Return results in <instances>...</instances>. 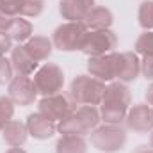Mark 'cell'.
Wrapping results in <instances>:
<instances>
[{"mask_svg": "<svg viewBox=\"0 0 153 153\" xmlns=\"http://www.w3.org/2000/svg\"><path fill=\"white\" fill-rule=\"evenodd\" d=\"M130 102H132V94L125 82H112L105 85L100 117L109 125H121V121H125L126 117Z\"/></svg>", "mask_w": 153, "mask_h": 153, "instance_id": "obj_1", "label": "cell"}, {"mask_svg": "<svg viewBox=\"0 0 153 153\" xmlns=\"http://www.w3.org/2000/svg\"><path fill=\"white\" fill-rule=\"evenodd\" d=\"M43 7H45V0H23L20 16L36 18V16H39L43 13Z\"/></svg>", "mask_w": 153, "mask_h": 153, "instance_id": "obj_23", "label": "cell"}, {"mask_svg": "<svg viewBox=\"0 0 153 153\" xmlns=\"http://www.w3.org/2000/svg\"><path fill=\"white\" fill-rule=\"evenodd\" d=\"M135 153H153V148H148V146H141Z\"/></svg>", "mask_w": 153, "mask_h": 153, "instance_id": "obj_31", "label": "cell"}, {"mask_svg": "<svg viewBox=\"0 0 153 153\" xmlns=\"http://www.w3.org/2000/svg\"><path fill=\"white\" fill-rule=\"evenodd\" d=\"M85 152H87V143L82 135H62L55 144V153H85Z\"/></svg>", "mask_w": 153, "mask_h": 153, "instance_id": "obj_19", "label": "cell"}, {"mask_svg": "<svg viewBox=\"0 0 153 153\" xmlns=\"http://www.w3.org/2000/svg\"><path fill=\"white\" fill-rule=\"evenodd\" d=\"M13 114H14V102L9 96H0V132L13 119Z\"/></svg>", "mask_w": 153, "mask_h": 153, "instance_id": "obj_22", "label": "cell"}, {"mask_svg": "<svg viewBox=\"0 0 153 153\" xmlns=\"http://www.w3.org/2000/svg\"><path fill=\"white\" fill-rule=\"evenodd\" d=\"M112 22L114 16L107 7H93L82 20V23L91 30H105L112 25Z\"/></svg>", "mask_w": 153, "mask_h": 153, "instance_id": "obj_16", "label": "cell"}, {"mask_svg": "<svg viewBox=\"0 0 153 153\" xmlns=\"http://www.w3.org/2000/svg\"><path fill=\"white\" fill-rule=\"evenodd\" d=\"M2 135H4V141H5L11 148H20V146L25 144L27 135H29V130H27V125H25V123L16 121V119H11V121L4 126Z\"/></svg>", "mask_w": 153, "mask_h": 153, "instance_id": "obj_17", "label": "cell"}, {"mask_svg": "<svg viewBox=\"0 0 153 153\" xmlns=\"http://www.w3.org/2000/svg\"><path fill=\"white\" fill-rule=\"evenodd\" d=\"M13 73H14L13 62L5 55H0V85L9 84L13 80Z\"/></svg>", "mask_w": 153, "mask_h": 153, "instance_id": "obj_25", "label": "cell"}, {"mask_svg": "<svg viewBox=\"0 0 153 153\" xmlns=\"http://www.w3.org/2000/svg\"><path fill=\"white\" fill-rule=\"evenodd\" d=\"M34 85H36L38 93L43 94V96L57 94V93H61V89L64 85V73L57 64L46 62V64H43L41 68L36 70Z\"/></svg>", "mask_w": 153, "mask_h": 153, "instance_id": "obj_7", "label": "cell"}, {"mask_svg": "<svg viewBox=\"0 0 153 153\" xmlns=\"http://www.w3.org/2000/svg\"><path fill=\"white\" fill-rule=\"evenodd\" d=\"M39 112L48 117L53 123H59L62 119H66L68 116H71L76 111V102L71 98V94H64V93H57V94H50V96H43L39 100Z\"/></svg>", "mask_w": 153, "mask_h": 153, "instance_id": "obj_5", "label": "cell"}, {"mask_svg": "<svg viewBox=\"0 0 153 153\" xmlns=\"http://www.w3.org/2000/svg\"><path fill=\"white\" fill-rule=\"evenodd\" d=\"M135 50L139 53H153V30H146L135 41Z\"/></svg>", "mask_w": 153, "mask_h": 153, "instance_id": "obj_24", "label": "cell"}, {"mask_svg": "<svg viewBox=\"0 0 153 153\" xmlns=\"http://www.w3.org/2000/svg\"><path fill=\"white\" fill-rule=\"evenodd\" d=\"M11 62H13V68L18 75H32L36 73L38 70V61H34L29 52L25 50V46L18 45V46H13L11 50Z\"/></svg>", "mask_w": 153, "mask_h": 153, "instance_id": "obj_15", "label": "cell"}, {"mask_svg": "<svg viewBox=\"0 0 153 153\" xmlns=\"http://www.w3.org/2000/svg\"><path fill=\"white\" fill-rule=\"evenodd\" d=\"M7 34L11 36L13 41H18V43H23V41H29L32 38V23L27 22L25 18H14Z\"/></svg>", "mask_w": 153, "mask_h": 153, "instance_id": "obj_20", "label": "cell"}, {"mask_svg": "<svg viewBox=\"0 0 153 153\" xmlns=\"http://www.w3.org/2000/svg\"><path fill=\"white\" fill-rule=\"evenodd\" d=\"M126 126L134 132H150L153 130V111L148 105H134L126 112Z\"/></svg>", "mask_w": 153, "mask_h": 153, "instance_id": "obj_11", "label": "cell"}, {"mask_svg": "<svg viewBox=\"0 0 153 153\" xmlns=\"http://www.w3.org/2000/svg\"><path fill=\"white\" fill-rule=\"evenodd\" d=\"M11 50H13V39H11V36L7 32L0 30V55H5Z\"/></svg>", "mask_w": 153, "mask_h": 153, "instance_id": "obj_28", "label": "cell"}, {"mask_svg": "<svg viewBox=\"0 0 153 153\" xmlns=\"http://www.w3.org/2000/svg\"><path fill=\"white\" fill-rule=\"evenodd\" d=\"M139 25L144 29V30H153V0L148 2H143L139 5Z\"/></svg>", "mask_w": 153, "mask_h": 153, "instance_id": "obj_21", "label": "cell"}, {"mask_svg": "<svg viewBox=\"0 0 153 153\" xmlns=\"http://www.w3.org/2000/svg\"><path fill=\"white\" fill-rule=\"evenodd\" d=\"M100 112L96 107L93 105H84L80 109H76L71 116H68L66 119L57 123V130L62 135H87L91 134L98 123H100Z\"/></svg>", "mask_w": 153, "mask_h": 153, "instance_id": "obj_2", "label": "cell"}, {"mask_svg": "<svg viewBox=\"0 0 153 153\" xmlns=\"http://www.w3.org/2000/svg\"><path fill=\"white\" fill-rule=\"evenodd\" d=\"M150 143H152V148H153V132H152V139H150Z\"/></svg>", "mask_w": 153, "mask_h": 153, "instance_id": "obj_33", "label": "cell"}, {"mask_svg": "<svg viewBox=\"0 0 153 153\" xmlns=\"http://www.w3.org/2000/svg\"><path fill=\"white\" fill-rule=\"evenodd\" d=\"M93 7H94V0H61L59 13L64 20L82 22Z\"/></svg>", "mask_w": 153, "mask_h": 153, "instance_id": "obj_13", "label": "cell"}, {"mask_svg": "<svg viewBox=\"0 0 153 153\" xmlns=\"http://www.w3.org/2000/svg\"><path fill=\"white\" fill-rule=\"evenodd\" d=\"M126 143V132L121 125H109L96 126L91 132V144L103 153H116L123 150Z\"/></svg>", "mask_w": 153, "mask_h": 153, "instance_id": "obj_4", "label": "cell"}, {"mask_svg": "<svg viewBox=\"0 0 153 153\" xmlns=\"http://www.w3.org/2000/svg\"><path fill=\"white\" fill-rule=\"evenodd\" d=\"M141 73L148 80H153V53H144L141 61Z\"/></svg>", "mask_w": 153, "mask_h": 153, "instance_id": "obj_27", "label": "cell"}, {"mask_svg": "<svg viewBox=\"0 0 153 153\" xmlns=\"http://www.w3.org/2000/svg\"><path fill=\"white\" fill-rule=\"evenodd\" d=\"M23 46L29 52V55L34 61H38V62L48 59L50 53H52V50H53V43L48 38H45V36H32Z\"/></svg>", "mask_w": 153, "mask_h": 153, "instance_id": "obj_18", "label": "cell"}, {"mask_svg": "<svg viewBox=\"0 0 153 153\" xmlns=\"http://www.w3.org/2000/svg\"><path fill=\"white\" fill-rule=\"evenodd\" d=\"M27 130H29V135H32L34 139H50L55 130H57V125L53 121H50L48 117L41 114V112H34L27 117Z\"/></svg>", "mask_w": 153, "mask_h": 153, "instance_id": "obj_14", "label": "cell"}, {"mask_svg": "<svg viewBox=\"0 0 153 153\" xmlns=\"http://www.w3.org/2000/svg\"><path fill=\"white\" fill-rule=\"evenodd\" d=\"M38 96V89L34 85V80L27 75H16L9 82V98L14 102V105H32Z\"/></svg>", "mask_w": 153, "mask_h": 153, "instance_id": "obj_9", "label": "cell"}, {"mask_svg": "<svg viewBox=\"0 0 153 153\" xmlns=\"http://www.w3.org/2000/svg\"><path fill=\"white\" fill-rule=\"evenodd\" d=\"M141 73V59L135 52H123L117 53V75L119 82H132Z\"/></svg>", "mask_w": 153, "mask_h": 153, "instance_id": "obj_12", "label": "cell"}, {"mask_svg": "<svg viewBox=\"0 0 153 153\" xmlns=\"http://www.w3.org/2000/svg\"><path fill=\"white\" fill-rule=\"evenodd\" d=\"M85 34H87V27L82 22H68L55 29L52 43L55 48L62 52H73V50H80V45Z\"/></svg>", "mask_w": 153, "mask_h": 153, "instance_id": "obj_6", "label": "cell"}, {"mask_svg": "<svg viewBox=\"0 0 153 153\" xmlns=\"http://www.w3.org/2000/svg\"><path fill=\"white\" fill-rule=\"evenodd\" d=\"M117 45V38L111 29L105 30H87L85 38L80 45V50L89 55V57H98V55H105L111 53Z\"/></svg>", "mask_w": 153, "mask_h": 153, "instance_id": "obj_8", "label": "cell"}, {"mask_svg": "<svg viewBox=\"0 0 153 153\" xmlns=\"http://www.w3.org/2000/svg\"><path fill=\"white\" fill-rule=\"evenodd\" d=\"M22 2L23 0H0V11L9 16H16L22 11Z\"/></svg>", "mask_w": 153, "mask_h": 153, "instance_id": "obj_26", "label": "cell"}, {"mask_svg": "<svg viewBox=\"0 0 153 153\" xmlns=\"http://www.w3.org/2000/svg\"><path fill=\"white\" fill-rule=\"evenodd\" d=\"M87 70H89L91 76H94L102 82L114 80L116 75H117V53L111 52V53H105V55L89 57Z\"/></svg>", "mask_w": 153, "mask_h": 153, "instance_id": "obj_10", "label": "cell"}, {"mask_svg": "<svg viewBox=\"0 0 153 153\" xmlns=\"http://www.w3.org/2000/svg\"><path fill=\"white\" fill-rule=\"evenodd\" d=\"M7 153H27V152H25V150H22V148H11Z\"/></svg>", "mask_w": 153, "mask_h": 153, "instance_id": "obj_32", "label": "cell"}, {"mask_svg": "<svg viewBox=\"0 0 153 153\" xmlns=\"http://www.w3.org/2000/svg\"><path fill=\"white\" fill-rule=\"evenodd\" d=\"M103 93H105V84L94 76L87 75H78L71 82V98L76 103H84V105H98L103 100Z\"/></svg>", "mask_w": 153, "mask_h": 153, "instance_id": "obj_3", "label": "cell"}, {"mask_svg": "<svg viewBox=\"0 0 153 153\" xmlns=\"http://www.w3.org/2000/svg\"><path fill=\"white\" fill-rule=\"evenodd\" d=\"M14 18H16V16H9V14H5L4 11H0V30H2V32H7Z\"/></svg>", "mask_w": 153, "mask_h": 153, "instance_id": "obj_29", "label": "cell"}, {"mask_svg": "<svg viewBox=\"0 0 153 153\" xmlns=\"http://www.w3.org/2000/svg\"><path fill=\"white\" fill-rule=\"evenodd\" d=\"M152 111H153V109H152Z\"/></svg>", "mask_w": 153, "mask_h": 153, "instance_id": "obj_34", "label": "cell"}, {"mask_svg": "<svg viewBox=\"0 0 153 153\" xmlns=\"http://www.w3.org/2000/svg\"><path fill=\"white\" fill-rule=\"evenodd\" d=\"M146 102L150 105H153V84H150L148 89H146Z\"/></svg>", "mask_w": 153, "mask_h": 153, "instance_id": "obj_30", "label": "cell"}]
</instances>
